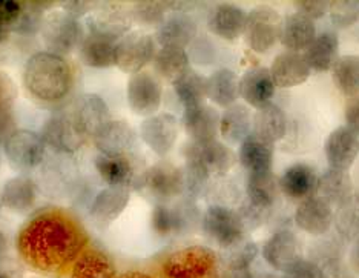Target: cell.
Masks as SVG:
<instances>
[{"label":"cell","instance_id":"cell-62","mask_svg":"<svg viewBox=\"0 0 359 278\" xmlns=\"http://www.w3.org/2000/svg\"><path fill=\"white\" fill-rule=\"evenodd\" d=\"M255 278H258V277H255ZM261 278H273V277H261Z\"/></svg>","mask_w":359,"mask_h":278},{"label":"cell","instance_id":"cell-53","mask_svg":"<svg viewBox=\"0 0 359 278\" xmlns=\"http://www.w3.org/2000/svg\"><path fill=\"white\" fill-rule=\"evenodd\" d=\"M62 6L65 13L69 14L71 18L79 19V18H83V15L88 14L89 11H93V8L97 6V4L89 2V0H69V2H63Z\"/></svg>","mask_w":359,"mask_h":278},{"label":"cell","instance_id":"cell-42","mask_svg":"<svg viewBox=\"0 0 359 278\" xmlns=\"http://www.w3.org/2000/svg\"><path fill=\"white\" fill-rule=\"evenodd\" d=\"M333 84L346 97L359 94V55H342L332 68Z\"/></svg>","mask_w":359,"mask_h":278},{"label":"cell","instance_id":"cell-52","mask_svg":"<svg viewBox=\"0 0 359 278\" xmlns=\"http://www.w3.org/2000/svg\"><path fill=\"white\" fill-rule=\"evenodd\" d=\"M18 131V121H15L14 110L5 108L0 110V146H4L10 137Z\"/></svg>","mask_w":359,"mask_h":278},{"label":"cell","instance_id":"cell-28","mask_svg":"<svg viewBox=\"0 0 359 278\" xmlns=\"http://www.w3.org/2000/svg\"><path fill=\"white\" fill-rule=\"evenodd\" d=\"M97 173L109 186L128 187L135 180L134 165L128 154H99L94 160Z\"/></svg>","mask_w":359,"mask_h":278},{"label":"cell","instance_id":"cell-50","mask_svg":"<svg viewBox=\"0 0 359 278\" xmlns=\"http://www.w3.org/2000/svg\"><path fill=\"white\" fill-rule=\"evenodd\" d=\"M283 278H321V269L313 260L299 258L284 271Z\"/></svg>","mask_w":359,"mask_h":278},{"label":"cell","instance_id":"cell-17","mask_svg":"<svg viewBox=\"0 0 359 278\" xmlns=\"http://www.w3.org/2000/svg\"><path fill=\"white\" fill-rule=\"evenodd\" d=\"M276 93V85L271 70L264 67L250 68L240 79V95L248 105L259 110L272 103Z\"/></svg>","mask_w":359,"mask_h":278},{"label":"cell","instance_id":"cell-34","mask_svg":"<svg viewBox=\"0 0 359 278\" xmlns=\"http://www.w3.org/2000/svg\"><path fill=\"white\" fill-rule=\"evenodd\" d=\"M252 121L254 117L248 106L235 103L226 108L219 119V134L227 143H243L252 134Z\"/></svg>","mask_w":359,"mask_h":278},{"label":"cell","instance_id":"cell-4","mask_svg":"<svg viewBox=\"0 0 359 278\" xmlns=\"http://www.w3.org/2000/svg\"><path fill=\"white\" fill-rule=\"evenodd\" d=\"M201 225L209 239L223 249H229L244 240V232H246L238 212L222 204L209 206L203 216Z\"/></svg>","mask_w":359,"mask_h":278},{"label":"cell","instance_id":"cell-47","mask_svg":"<svg viewBox=\"0 0 359 278\" xmlns=\"http://www.w3.org/2000/svg\"><path fill=\"white\" fill-rule=\"evenodd\" d=\"M329 14L337 28H350L359 20V0H334L330 2Z\"/></svg>","mask_w":359,"mask_h":278},{"label":"cell","instance_id":"cell-19","mask_svg":"<svg viewBox=\"0 0 359 278\" xmlns=\"http://www.w3.org/2000/svg\"><path fill=\"white\" fill-rule=\"evenodd\" d=\"M197 37V22L183 11L165 19L157 29L155 40L161 48H180L184 50Z\"/></svg>","mask_w":359,"mask_h":278},{"label":"cell","instance_id":"cell-5","mask_svg":"<svg viewBox=\"0 0 359 278\" xmlns=\"http://www.w3.org/2000/svg\"><path fill=\"white\" fill-rule=\"evenodd\" d=\"M283 18L269 6H258L248 14L243 36L252 51L264 54L271 51L280 39Z\"/></svg>","mask_w":359,"mask_h":278},{"label":"cell","instance_id":"cell-15","mask_svg":"<svg viewBox=\"0 0 359 278\" xmlns=\"http://www.w3.org/2000/svg\"><path fill=\"white\" fill-rule=\"evenodd\" d=\"M263 258L266 263L276 271H285L301 257V243L297 235L283 229L269 237L263 246Z\"/></svg>","mask_w":359,"mask_h":278},{"label":"cell","instance_id":"cell-33","mask_svg":"<svg viewBox=\"0 0 359 278\" xmlns=\"http://www.w3.org/2000/svg\"><path fill=\"white\" fill-rule=\"evenodd\" d=\"M252 133L272 145L281 140L287 133L285 112L275 103H269L257 110L254 121H252Z\"/></svg>","mask_w":359,"mask_h":278},{"label":"cell","instance_id":"cell-11","mask_svg":"<svg viewBox=\"0 0 359 278\" xmlns=\"http://www.w3.org/2000/svg\"><path fill=\"white\" fill-rule=\"evenodd\" d=\"M186 161L205 169L209 176L226 174L236 161L233 151L218 140L191 142L184 146Z\"/></svg>","mask_w":359,"mask_h":278},{"label":"cell","instance_id":"cell-49","mask_svg":"<svg viewBox=\"0 0 359 278\" xmlns=\"http://www.w3.org/2000/svg\"><path fill=\"white\" fill-rule=\"evenodd\" d=\"M297 8V13L304 15L310 20H320L325 14H329L330 2L327 0H298L293 4Z\"/></svg>","mask_w":359,"mask_h":278},{"label":"cell","instance_id":"cell-16","mask_svg":"<svg viewBox=\"0 0 359 278\" xmlns=\"http://www.w3.org/2000/svg\"><path fill=\"white\" fill-rule=\"evenodd\" d=\"M324 151L330 168L348 171L359 155V137L347 126H339L327 137Z\"/></svg>","mask_w":359,"mask_h":278},{"label":"cell","instance_id":"cell-54","mask_svg":"<svg viewBox=\"0 0 359 278\" xmlns=\"http://www.w3.org/2000/svg\"><path fill=\"white\" fill-rule=\"evenodd\" d=\"M346 126L359 137V94L350 97L346 105Z\"/></svg>","mask_w":359,"mask_h":278},{"label":"cell","instance_id":"cell-55","mask_svg":"<svg viewBox=\"0 0 359 278\" xmlns=\"http://www.w3.org/2000/svg\"><path fill=\"white\" fill-rule=\"evenodd\" d=\"M321 269V278H356L352 272H348L347 269L342 266L341 261H333V263H327L320 266Z\"/></svg>","mask_w":359,"mask_h":278},{"label":"cell","instance_id":"cell-21","mask_svg":"<svg viewBox=\"0 0 359 278\" xmlns=\"http://www.w3.org/2000/svg\"><path fill=\"white\" fill-rule=\"evenodd\" d=\"M219 116L218 111L208 105H198L187 108L183 112V126L192 142L205 143L217 140L219 133Z\"/></svg>","mask_w":359,"mask_h":278},{"label":"cell","instance_id":"cell-40","mask_svg":"<svg viewBox=\"0 0 359 278\" xmlns=\"http://www.w3.org/2000/svg\"><path fill=\"white\" fill-rule=\"evenodd\" d=\"M152 62L158 76L172 84L191 70L189 54L180 48H160Z\"/></svg>","mask_w":359,"mask_h":278},{"label":"cell","instance_id":"cell-3","mask_svg":"<svg viewBox=\"0 0 359 278\" xmlns=\"http://www.w3.org/2000/svg\"><path fill=\"white\" fill-rule=\"evenodd\" d=\"M161 271L165 278H222V265L217 252L200 244L170 253Z\"/></svg>","mask_w":359,"mask_h":278},{"label":"cell","instance_id":"cell-60","mask_svg":"<svg viewBox=\"0 0 359 278\" xmlns=\"http://www.w3.org/2000/svg\"><path fill=\"white\" fill-rule=\"evenodd\" d=\"M5 251H6V239H5V235L0 232V257L4 256Z\"/></svg>","mask_w":359,"mask_h":278},{"label":"cell","instance_id":"cell-56","mask_svg":"<svg viewBox=\"0 0 359 278\" xmlns=\"http://www.w3.org/2000/svg\"><path fill=\"white\" fill-rule=\"evenodd\" d=\"M20 10H22L20 2H15V0H0V15L5 18L8 22H11L13 27L19 18Z\"/></svg>","mask_w":359,"mask_h":278},{"label":"cell","instance_id":"cell-37","mask_svg":"<svg viewBox=\"0 0 359 278\" xmlns=\"http://www.w3.org/2000/svg\"><path fill=\"white\" fill-rule=\"evenodd\" d=\"M39 187L32 178L18 176L10 178L2 190L4 206L13 212H25L36 203Z\"/></svg>","mask_w":359,"mask_h":278},{"label":"cell","instance_id":"cell-59","mask_svg":"<svg viewBox=\"0 0 359 278\" xmlns=\"http://www.w3.org/2000/svg\"><path fill=\"white\" fill-rule=\"evenodd\" d=\"M117 278H152L151 275L144 274V272H138V271H129V272H125L118 275Z\"/></svg>","mask_w":359,"mask_h":278},{"label":"cell","instance_id":"cell-61","mask_svg":"<svg viewBox=\"0 0 359 278\" xmlns=\"http://www.w3.org/2000/svg\"><path fill=\"white\" fill-rule=\"evenodd\" d=\"M0 278H10V277H8L5 272H2V271H0Z\"/></svg>","mask_w":359,"mask_h":278},{"label":"cell","instance_id":"cell-41","mask_svg":"<svg viewBox=\"0 0 359 278\" xmlns=\"http://www.w3.org/2000/svg\"><path fill=\"white\" fill-rule=\"evenodd\" d=\"M174 91L177 99L184 106V110L194 108L205 103L206 99V77L201 76L200 72L189 70L174 81Z\"/></svg>","mask_w":359,"mask_h":278},{"label":"cell","instance_id":"cell-8","mask_svg":"<svg viewBox=\"0 0 359 278\" xmlns=\"http://www.w3.org/2000/svg\"><path fill=\"white\" fill-rule=\"evenodd\" d=\"M42 138L46 146L57 152L72 154L79 151L86 142V134L80 129L69 112L54 114L42 128Z\"/></svg>","mask_w":359,"mask_h":278},{"label":"cell","instance_id":"cell-9","mask_svg":"<svg viewBox=\"0 0 359 278\" xmlns=\"http://www.w3.org/2000/svg\"><path fill=\"white\" fill-rule=\"evenodd\" d=\"M138 186L155 200H170L183 194V169L160 161L144 171L138 178Z\"/></svg>","mask_w":359,"mask_h":278},{"label":"cell","instance_id":"cell-6","mask_svg":"<svg viewBox=\"0 0 359 278\" xmlns=\"http://www.w3.org/2000/svg\"><path fill=\"white\" fill-rule=\"evenodd\" d=\"M155 40L148 32L129 31L117 42L116 65L128 74L142 72L155 57Z\"/></svg>","mask_w":359,"mask_h":278},{"label":"cell","instance_id":"cell-30","mask_svg":"<svg viewBox=\"0 0 359 278\" xmlns=\"http://www.w3.org/2000/svg\"><path fill=\"white\" fill-rule=\"evenodd\" d=\"M106 6L108 10H102V13L88 19V31L91 34L103 36L118 42L129 32L133 19L126 11H121L117 4H106Z\"/></svg>","mask_w":359,"mask_h":278},{"label":"cell","instance_id":"cell-22","mask_svg":"<svg viewBox=\"0 0 359 278\" xmlns=\"http://www.w3.org/2000/svg\"><path fill=\"white\" fill-rule=\"evenodd\" d=\"M309 65L301 53L284 51L273 59L271 74L276 88L289 89L303 85L310 77Z\"/></svg>","mask_w":359,"mask_h":278},{"label":"cell","instance_id":"cell-25","mask_svg":"<svg viewBox=\"0 0 359 278\" xmlns=\"http://www.w3.org/2000/svg\"><path fill=\"white\" fill-rule=\"evenodd\" d=\"M316 37V27L313 20L304 15L293 13L281 20L280 42L290 53L306 51Z\"/></svg>","mask_w":359,"mask_h":278},{"label":"cell","instance_id":"cell-1","mask_svg":"<svg viewBox=\"0 0 359 278\" xmlns=\"http://www.w3.org/2000/svg\"><path fill=\"white\" fill-rule=\"evenodd\" d=\"M88 237L74 218L60 211H43L22 226L18 251L34 271L55 274L83 251Z\"/></svg>","mask_w":359,"mask_h":278},{"label":"cell","instance_id":"cell-51","mask_svg":"<svg viewBox=\"0 0 359 278\" xmlns=\"http://www.w3.org/2000/svg\"><path fill=\"white\" fill-rule=\"evenodd\" d=\"M15 97H18V88L14 80L6 72L0 71V110L13 108Z\"/></svg>","mask_w":359,"mask_h":278},{"label":"cell","instance_id":"cell-27","mask_svg":"<svg viewBox=\"0 0 359 278\" xmlns=\"http://www.w3.org/2000/svg\"><path fill=\"white\" fill-rule=\"evenodd\" d=\"M318 197L333 208H341L353 197V183L347 171L329 168L318 178Z\"/></svg>","mask_w":359,"mask_h":278},{"label":"cell","instance_id":"cell-13","mask_svg":"<svg viewBox=\"0 0 359 278\" xmlns=\"http://www.w3.org/2000/svg\"><path fill=\"white\" fill-rule=\"evenodd\" d=\"M140 135L155 154L163 157L172 151L177 143L178 120L168 112L154 114L142 124Z\"/></svg>","mask_w":359,"mask_h":278},{"label":"cell","instance_id":"cell-12","mask_svg":"<svg viewBox=\"0 0 359 278\" xmlns=\"http://www.w3.org/2000/svg\"><path fill=\"white\" fill-rule=\"evenodd\" d=\"M163 89L151 72H137L128 81V103L137 116L151 117L160 110Z\"/></svg>","mask_w":359,"mask_h":278},{"label":"cell","instance_id":"cell-44","mask_svg":"<svg viewBox=\"0 0 359 278\" xmlns=\"http://www.w3.org/2000/svg\"><path fill=\"white\" fill-rule=\"evenodd\" d=\"M258 246L254 241L241 240L235 246L226 249L223 263L226 272H240V271H250L252 265L258 257Z\"/></svg>","mask_w":359,"mask_h":278},{"label":"cell","instance_id":"cell-43","mask_svg":"<svg viewBox=\"0 0 359 278\" xmlns=\"http://www.w3.org/2000/svg\"><path fill=\"white\" fill-rule=\"evenodd\" d=\"M53 4L45 2H23L18 20H15L13 31L22 36H32L42 29L46 8Z\"/></svg>","mask_w":359,"mask_h":278},{"label":"cell","instance_id":"cell-48","mask_svg":"<svg viewBox=\"0 0 359 278\" xmlns=\"http://www.w3.org/2000/svg\"><path fill=\"white\" fill-rule=\"evenodd\" d=\"M209 177L210 176L205 169L186 161V166L183 169V192H186L189 197H198L205 192Z\"/></svg>","mask_w":359,"mask_h":278},{"label":"cell","instance_id":"cell-24","mask_svg":"<svg viewBox=\"0 0 359 278\" xmlns=\"http://www.w3.org/2000/svg\"><path fill=\"white\" fill-rule=\"evenodd\" d=\"M137 140L135 131L125 120H109L94 135V143L102 154H128Z\"/></svg>","mask_w":359,"mask_h":278},{"label":"cell","instance_id":"cell-10","mask_svg":"<svg viewBox=\"0 0 359 278\" xmlns=\"http://www.w3.org/2000/svg\"><path fill=\"white\" fill-rule=\"evenodd\" d=\"M11 165L22 171L34 169L43 161L46 145L42 135L28 129H18L4 145Z\"/></svg>","mask_w":359,"mask_h":278},{"label":"cell","instance_id":"cell-46","mask_svg":"<svg viewBox=\"0 0 359 278\" xmlns=\"http://www.w3.org/2000/svg\"><path fill=\"white\" fill-rule=\"evenodd\" d=\"M170 10V2H135L134 4V19L142 25H161L166 19V13Z\"/></svg>","mask_w":359,"mask_h":278},{"label":"cell","instance_id":"cell-14","mask_svg":"<svg viewBox=\"0 0 359 278\" xmlns=\"http://www.w3.org/2000/svg\"><path fill=\"white\" fill-rule=\"evenodd\" d=\"M198 218V212L189 201H183L175 206H169L166 203H160L152 211L151 223L152 229L161 237L175 235L189 229L195 220Z\"/></svg>","mask_w":359,"mask_h":278},{"label":"cell","instance_id":"cell-38","mask_svg":"<svg viewBox=\"0 0 359 278\" xmlns=\"http://www.w3.org/2000/svg\"><path fill=\"white\" fill-rule=\"evenodd\" d=\"M116 40L89 32L80 44V59L89 68H109L116 65Z\"/></svg>","mask_w":359,"mask_h":278},{"label":"cell","instance_id":"cell-36","mask_svg":"<svg viewBox=\"0 0 359 278\" xmlns=\"http://www.w3.org/2000/svg\"><path fill=\"white\" fill-rule=\"evenodd\" d=\"M206 95L222 108H229L240 97V79L227 68L212 72L206 79Z\"/></svg>","mask_w":359,"mask_h":278},{"label":"cell","instance_id":"cell-29","mask_svg":"<svg viewBox=\"0 0 359 278\" xmlns=\"http://www.w3.org/2000/svg\"><path fill=\"white\" fill-rule=\"evenodd\" d=\"M129 199L128 187L108 186L95 195L89 206V214L95 222L108 225L121 216V212L128 206Z\"/></svg>","mask_w":359,"mask_h":278},{"label":"cell","instance_id":"cell-20","mask_svg":"<svg viewBox=\"0 0 359 278\" xmlns=\"http://www.w3.org/2000/svg\"><path fill=\"white\" fill-rule=\"evenodd\" d=\"M318 178L320 177L312 166L306 163H295L285 169L280 177V191L290 200L303 201L316 194Z\"/></svg>","mask_w":359,"mask_h":278},{"label":"cell","instance_id":"cell-2","mask_svg":"<svg viewBox=\"0 0 359 278\" xmlns=\"http://www.w3.org/2000/svg\"><path fill=\"white\" fill-rule=\"evenodd\" d=\"M23 84L28 93L42 102L65 99L72 86V71L62 55L50 51L31 55L23 71Z\"/></svg>","mask_w":359,"mask_h":278},{"label":"cell","instance_id":"cell-39","mask_svg":"<svg viewBox=\"0 0 359 278\" xmlns=\"http://www.w3.org/2000/svg\"><path fill=\"white\" fill-rule=\"evenodd\" d=\"M278 191L280 185L273 173L249 174L246 180V200L261 209L272 211Z\"/></svg>","mask_w":359,"mask_h":278},{"label":"cell","instance_id":"cell-32","mask_svg":"<svg viewBox=\"0 0 359 278\" xmlns=\"http://www.w3.org/2000/svg\"><path fill=\"white\" fill-rule=\"evenodd\" d=\"M238 159L249 174L272 173L273 145L252 133L240 146Z\"/></svg>","mask_w":359,"mask_h":278},{"label":"cell","instance_id":"cell-45","mask_svg":"<svg viewBox=\"0 0 359 278\" xmlns=\"http://www.w3.org/2000/svg\"><path fill=\"white\" fill-rule=\"evenodd\" d=\"M337 231L339 237L346 241L359 240V194L350 199L344 206L338 208L337 218H334Z\"/></svg>","mask_w":359,"mask_h":278},{"label":"cell","instance_id":"cell-31","mask_svg":"<svg viewBox=\"0 0 359 278\" xmlns=\"http://www.w3.org/2000/svg\"><path fill=\"white\" fill-rule=\"evenodd\" d=\"M304 59L310 70L318 72L330 71L339 59V39L332 31L316 34L313 42L304 51Z\"/></svg>","mask_w":359,"mask_h":278},{"label":"cell","instance_id":"cell-26","mask_svg":"<svg viewBox=\"0 0 359 278\" xmlns=\"http://www.w3.org/2000/svg\"><path fill=\"white\" fill-rule=\"evenodd\" d=\"M248 14L232 4H219L209 14L208 25L215 36L224 40H236L246 27Z\"/></svg>","mask_w":359,"mask_h":278},{"label":"cell","instance_id":"cell-35","mask_svg":"<svg viewBox=\"0 0 359 278\" xmlns=\"http://www.w3.org/2000/svg\"><path fill=\"white\" fill-rule=\"evenodd\" d=\"M69 278H117V271L108 253L88 249L74 261Z\"/></svg>","mask_w":359,"mask_h":278},{"label":"cell","instance_id":"cell-23","mask_svg":"<svg viewBox=\"0 0 359 278\" xmlns=\"http://www.w3.org/2000/svg\"><path fill=\"white\" fill-rule=\"evenodd\" d=\"M71 114L86 137L95 135L109 121L108 105L95 94L81 95L72 106Z\"/></svg>","mask_w":359,"mask_h":278},{"label":"cell","instance_id":"cell-7","mask_svg":"<svg viewBox=\"0 0 359 278\" xmlns=\"http://www.w3.org/2000/svg\"><path fill=\"white\" fill-rule=\"evenodd\" d=\"M42 39L50 48V53L57 55L69 54L77 46L81 28L77 19L65 11H54L45 15L42 23Z\"/></svg>","mask_w":359,"mask_h":278},{"label":"cell","instance_id":"cell-58","mask_svg":"<svg viewBox=\"0 0 359 278\" xmlns=\"http://www.w3.org/2000/svg\"><path fill=\"white\" fill-rule=\"evenodd\" d=\"M13 31V23L8 22L5 18L0 15V44L6 40V37L10 36V32Z\"/></svg>","mask_w":359,"mask_h":278},{"label":"cell","instance_id":"cell-18","mask_svg":"<svg viewBox=\"0 0 359 278\" xmlns=\"http://www.w3.org/2000/svg\"><path fill=\"white\" fill-rule=\"evenodd\" d=\"M333 220L332 206L318 195L301 201L295 211L297 226L310 235H324L329 232Z\"/></svg>","mask_w":359,"mask_h":278},{"label":"cell","instance_id":"cell-57","mask_svg":"<svg viewBox=\"0 0 359 278\" xmlns=\"http://www.w3.org/2000/svg\"><path fill=\"white\" fill-rule=\"evenodd\" d=\"M350 266L356 274H359V240L353 243V248L350 251Z\"/></svg>","mask_w":359,"mask_h":278}]
</instances>
